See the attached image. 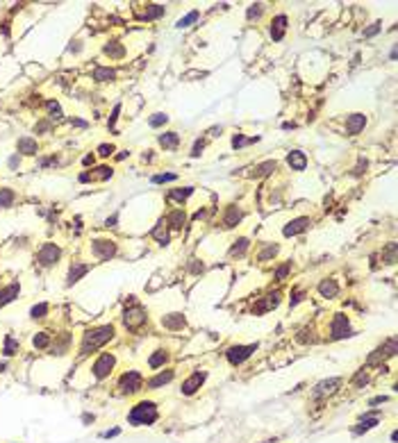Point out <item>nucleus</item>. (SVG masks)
<instances>
[{
    "instance_id": "obj_13",
    "label": "nucleus",
    "mask_w": 398,
    "mask_h": 443,
    "mask_svg": "<svg viewBox=\"0 0 398 443\" xmlns=\"http://www.w3.org/2000/svg\"><path fill=\"white\" fill-rule=\"evenodd\" d=\"M341 386V377H330V379H323L314 386V398H321V395H328V393H334V391Z\"/></svg>"
},
{
    "instance_id": "obj_47",
    "label": "nucleus",
    "mask_w": 398,
    "mask_h": 443,
    "mask_svg": "<svg viewBox=\"0 0 398 443\" xmlns=\"http://www.w3.org/2000/svg\"><path fill=\"white\" fill-rule=\"evenodd\" d=\"M393 261H396V243H389L384 252V264H393Z\"/></svg>"
},
{
    "instance_id": "obj_6",
    "label": "nucleus",
    "mask_w": 398,
    "mask_h": 443,
    "mask_svg": "<svg viewBox=\"0 0 398 443\" xmlns=\"http://www.w3.org/2000/svg\"><path fill=\"white\" fill-rule=\"evenodd\" d=\"M257 350V343H251V345H230V348L226 350V357L228 361H230L232 366H239L244 364V361L251 357L253 352Z\"/></svg>"
},
{
    "instance_id": "obj_54",
    "label": "nucleus",
    "mask_w": 398,
    "mask_h": 443,
    "mask_svg": "<svg viewBox=\"0 0 398 443\" xmlns=\"http://www.w3.org/2000/svg\"><path fill=\"white\" fill-rule=\"evenodd\" d=\"M378 32H380V25H373V28H369L366 32H364V35H366V37H373V35H378Z\"/></svg>"
},
{
    "instance_id": "obj_38",
    "label": "nucleus",
    "mask_w": 398,
    "mask_h": 443,
    "mask_svg": "<svg viewBox=\"0 0 398 443\" xmlns=\"http://www.w3.org/2000/svg\"><path fill=\"white\" fill-rule=\"evenodd\" d=\"M89 175H91V180H109L114 175V171L109 166H98L96 173H89Z\"/></svg>"
},
{
    "instance_id": "obj_50",
    "label": "nucleus",
    "mask_w": 398,
    "mask_h": 443,
    "mask_svg": "<svg viewBox=\"0 0 398 443\" xmlns=\"http://www.w3.org/2000/svg\"><path fill=\"white\" fill-rule=\"evenodd\" d=\"M260 14H262V5H251V10H248V19H257Z\"/></svg>"
},
{
    "instance_id": "obj_58",
    "label": "nucleus",
    "mask_w": 398,
    "mask_h": 443,
    "mask_svg": "<svg viewBox=\"0 0 398 443\" xmlns=\"http://www.w3.org/2000/svg\"><path fill=\"white\" fill-rule=\"evenodd\" d=\"M82 420H84V423H94V413H84Z\"/></svg>"
},
{
    "instance_id": "obj_5",
    "label": "nucleus",
    "mask_w": 398,
    "mask_h": 443,
    "mask_svg": "<svg viewBox=\"0 0 398 443\" xmlns=\"http://www.w3.org/2000/svg\"><path fill=\"white\" fill-rule=\"evenodd\" d=\"M114 366H116V357H114L112 352H103L98 359L94 361V366H91V375H94L96 379H105V377H109Z\"/></svg>"
},
{
    "instance_id": "obj_37",
    "label": "nucleus",
    "mask_w": 398,
    "mask_h": 443,
    "mask_svg": "<svg viewBox=\"0 0 398 443\" xmlns=\"http://www.w3.org/2000/svg\"><path fill=\"white\" fill-rule=\"evenodd\" d=\"M152 236H155V239H157L162 246H166V243H168V230H166V225H164V223H159V225L152 230Z\"/></svg>"
},
{
    "instance_id": "obj_43",
    "label": "nucleus",
    "mask_w": 398,
    "mask_h": 443,
    "mask_svg": "<svg viewBox=\"0 0 398 443\" xmlns=\"http://www.w3.org/2000/svg\"><path fill=\"white\" fill-rule=\"evenodd\" d=\"M191 193H193L191 187H187V189H175V191L168 193V198H173V200H187Z\"/></svg>"
},
{
    "instance_id": "obj_44",
    "label": "nucleus",
    "mask_w": 398,
    "mask_h": 443,
    "mask_svg": "<svg viewBox=\"0 0 398 443\" xmlns=\"http://www.w3.org/2000/svg\"><path fill=\"white\" fill-rule=\"evenodd\" d=\"M177 180L175 173H159V175H152V184H162V182H173Z\"/></svg>"
},
{
    "instance_id": "obj_1",
    "label": "nucleus",
    "mask_w": 398,
    "mask_h": 443,
    "mask_svg": "<svg viewBox=\"0 0 398 443\" xmlns=\"http://www.w3.org/2000/svg\"><path fill=\"white\" fill-rule=\"evenodd\" d=\"M112 339H114V325H98V327L87 330L82 334V343H80V357H87V354L96 352V350L103 348Z\"/></svg>"
},
{
    "instance_id": "obj_31",
    "label": "nucleus",
    "mask_w": 398,
    "mask_h": 443,
    "mask_svg": "<svg viewBox=\"0 0 398 443\" xmlns=\"http://www.w3.org/2000/svg\"><path fill=\"white\" fill-rule=\"evenodd\" d=\"M19 348H21L19 339H14V336H5V345H3V354H5V357H14V354L19 352Z\"/></svg>"
},
{
    "instance_id": "obj_16",
    "label": "nucleus",
    "mask_w": 398,
    "mask_h": 443,
    "mask_svg": "<svg viewBox=\"0 0 398 443\" xmlns=\"http://www.w3.org/2000/svg\"><path fill=\"white\" fill-rule=\"evenodd\" d=\"M364 125H366V116L364 114H350L346 118V132L348 134H359L364 130Z\"/></svg>"
},
{
    "instance_id": "obj_21",
    "label": "nucleus",
    "mask_w": 398,
    "mask_h": 443,
    "mask_svg": "<svg viewBox=\"0 0 398 443\" xmlns=\"http://www.w3.org/2000/svg\"><path fill=\"white\" fill-rule=\"evenodd\" d=\"M287 164L291 166V171H305V168H307V157H305V153H300V150H291V153L287 155Z\"/></svg>"
},
{
    "instance_id": "obj_39",
    "label": "nucleus",
    "mask_w": 398,
    "mask_h": 443,
    "mask_svg": "<svg viewBox=\"0 0 398 443\" xmlns=\"http://www.w3.org/2000/svg\"><path fill=\"white\" fill-rule=\"evenodd\" d=\"M46 109H48V114H50V118H53V121H59V118L64 116V114H62V107H59L57 100H48Z\"/></svg>"
},
{
    "instance_id": "obj_46",
    "label": "nucleus",
    "mask_w": 398,
    "mask_h": 443,
    "mask_svg": "<svg viewBox=\"0 0 398 443\" xmlns=\"http://www.w3.org/2000/svg\"><path fill=\"white\" fill-rule=\"evenodd\" d=\"M260 137H251V139H246V137H241V134H237L235 139H232V148H244L246 143H253V141H257Z\"/></svg>"
},
{
    "instance_id": "obj_42",
    "label": "nucleus",
    "mask_w": 398,
    "mask_h": 443,
    "mask_svg": "<svg viewBox=\"0 0 398 443\" xmlns=\"http://www.w3.org/2000/svg\"><path fill=\"white\" fill-rule=\"evenodd\" d=\"M198 19H201V14H198V12H189L187 16H182V19L177 21V28H189V25L196 23Z\"/></svg>"
},
{
    "instance_id": "obj_36",
    "label": "nucleus",
    "mask_w": 398,
    "mask_h": 443,
    "mask_svg": "<svg viewBox=\"0 0 398 443\" xmlns=\"http://www.w3.org/2000/svg\"><path fill=\"white\" fill-rule=\"evenodd\" d=\"M164 14V7L162 5H148L146 7V12H143V16L141 19H146V21H152V19H159V16Z\"/></svg>"
},
{
    "instance_id": "obj_18",
    "label": "nucleus",
    "mask_w": 398,
    "mask_h": 443,
    "mask_svg": "<svg viewBox=\"0 0 398 443\" xmlns=\"http://www.w3.org/2000/svg\"><path fill=\"white\" fill-rule=\"evenodd\" d=\"M378 423H380V416H378V413H366V416H362V418H359L357 427H353V434L369 432V429H373Z\"/></svg>"
},
{
    "instance_id": "obj_33",
    "label": "nucleus",
    "mask_w": 398,
    "mask_h": 443,
    "mask_svg": "<svg viewBox=\"0 0 398 443\" xmlns=\"http://www.w3.org/2000/svg\"><path fill=\"white\" fill-rule=\"evenodd\" d=\"M16 200V193L12 191V189H0V209H7V207H12Z\"/></svg>"
},
{
    "instance_id": "obj_59",
    "label": "nucleus",
    "mask_w": 398,
    "mask_h": 443,
    "mask_svg": "<svg viewBox=\"0 0 398 443\" xmlns=\"http://www.w3.org/2000/svg\"><path fill=\"white\" fill-rule=\"evenodd\" d=\"M116 221H118V218L112 216V218H107V223H105V225H107V227H114V225H116Z\"/></svg>"
},
{
    "instance_id": "obj_30",
    "label": "nucleus",
    "mask_w": 398,
    "mask_h": 443,
    "mask_svg": "<svg viewBox=\"0 0 398 443\" xmlns=\"http://www.w3.org/2000/svg\"><path fill=\"white\" fill-rule=\"evenodd\" d=\"M114 78H116V73H114V69H109V66H98V69L94 71L96 82H112Z\"/></svg>"
},
{
    "instance_id": "obj_22",
    "label": "nucleus",
    "mask_w": 398,
    "mask_h": 443,
    "mask_svg": "<svg viewBox=\"0 0 398 443\" xmlns=\"http://www.w3.org/2000/svg\"><path fill=\"white\" fill-rule=\"evenodd\" d=\"M278 305H280V293L275 291V293L266 295V300H262L257 307H253V311H255V314H264V311H269V309H275Z\"/></svg>"
},
{
    "instance_id": "obj_20",
    "label": "nucleus",
    "mask_w": 398,
    "mask_h": 443,
    "mask_svg": "<svg viewBox=\"0 0 398 443\" xmlns=\"http://www.w3.org/2000/svg\"><path fill=\"white\" fill-rule=\"evenodd\" d=\"M285 30H287V16L280 14V16H275L273 21H271V37H273V41H280L282 37H285Z\"/></svg>"
},
{
    "instance_id": "obj_48",
    "label": "nucleus",
    "mask_w": 398,
    "mask_h": 443,
    "mask_svg": "<svg viewBox=\"0 0 398 443\" xmlns=\"http://www.w3.org/2000/svg\"><path fill=\"white\" fill-rule=\"evenodd\" d=\"M114 150H116V148H114L112 143H103V146H98V155H100V157H109V155H114Z\"/></svg>"
},
{
    "instance_id": "obj_28",
    "label": "nucleus",
    "mask_w": 398,
    "mask_h": 443,
    "mask_svg": "<svg viewBox=\"0 0 398 443\" xmlns=\"http://www.w3.org/2000/svg\"><path fill=\"white\" fill-rule=\"evenodd\" d=\"M105 55H107L109 59H123L125 48L118 44V41H109V44L105 46Z\"/></svg>"
},
{
    "instance_id": "obj_53",
    "label": "nucleus",
    "mask_w": 398,
    "mask_h": 443,
    "mask_svg": "<svg viewBox=\"0 0 398 443\" xmlns=\"http://www.w3.org/2000/svg\"><path fill=\"white\" fill-rule=\"evenodd\" d=\"M118 112H121V105H116L112 112V116H109V128H114V123H116V118H118Z\"/></svg>"
},
{
    "instance_id": "obj_25",
    "label": "nucleus",
    "mask_w": 398,
    "mask_h": 443,
    "mask_svg": "<svg viewBox=\"0 0 398 443\" xmlns=\"http://www.w3.org/2000/svg\"><path fill=\"white\" fill-rule=\"evenodd\" d=\"M177 143H180V137H177V132H164V134H159V146H162L164 150H175Z\"/></svg>"
},
{
    "instance_id": "obj_17",
    "label": "nucleus",
    "mask_w": 398,
    "mask_h": 443,
    "mask_svg": "<svg viewBox=\"0 0 398 443\" xmlns=\"http://www.w3.org/2000/svg\"><path fill=\"white\" fill-rule=\"evenodd\" d=\"M19 293H21V284H19V282H12V284H7L5 289L0 291V309L10 305L14 298H19Z\"/></svg>"
},
{
    "instance_id": "obj_8",
    "label": "nucleus",
    "mask_w": 398,
    "mask_h": 443,
    "mask_svg": "<svg viewBox=\"0 0 398 443\" xmlns=\"http://www.w3.org/2000/svg\"><path fill=\"white\" fill-rule=\"evenodd\" d=\"M91 255L100 261H109L116 255V243L109 241V239H98V241L91 243Z\"/></svg>"
},
{
    "instance_id": "obj_49",
    "label": "nucleus",
    "mask_w": 398,
    "mask_h": 443,
    "mask_svg": "<svg viewBox=\"0 0 398 443\" xmlns=\"http://www.w3.org/2000/svg\"><path fill=\"white\" fill-rule=\"evenodd\" d=\"M118 434H121V427H112V429L100 432V438H112V436H118Z\"/></svg>"
},
{
    "instance_id": "obj_24",
    "label": "nucleus",
    "mask_w": 398,
    "mask_h": 443,
    "mask_svg": "<svg viewBox=\"0 0 398 443\" xmlns=\"http://www.w3.org/2000/svg\"><path fill=\"white\" fill-rule=\"evenodd\" d=\"M241 216H244V214H241V209L239 207H228V212H226V216H223V227H235L237 223L241 221Z\"/></svg>"
},
{
    "instance_id": "obj_55",
    "label": "nucleus",
    "mask_w": 398,
    "mask_h": 443,
    "mask_svg": "<svg viewBox=\"0 0 398 443\" xmlns=\"http://www.w3.org/2000/svg\"><path fill=\"white\" fill-rule=\"evenodd\" d=\"M21 164V157L19 155H12V159H10V168H16Z\"/></svg>"
},
{
    "instance_id": "obj_19",
    "label": "nucleus",
    "mask_w": 398,
    "mask_h": 443,
    "mask_svg": "<svg viewBox=\"0 0 398 443\" xmlns=\"http://www.w3.org/2000/svg\"><path fill=\"white\" fill-rule=\"evenodd\" d=\"M184 325H187V320H184L182 314H166L162 318V327H166V330H171V332H180Z\"/></svg>"
},
{
    "instance_id": "obj_4",
    "label": "nucleus",
    "mask_w": 398,
    "mask_h": 443,
    "mask_svg": "<svg viewBox=\"0 0 398 443\" xmlns=\"http://www.w3.org/2000/svg\"><path fill=\"white\" fill-rule=\"evenodd\" d=\"M146 320H148V314L141 305H130L128 309L123 311V325L132 332H137L141 325H146Z\"/></svg>"
},
{
    "instance_id": "obj_52",
    "label": "nucleus",
    "mask_w": 398,
    "mask_h": 443,
    "mask_svg": "<svg viewBox=\"0 0 398 443\" xmlns=\"http://www.w3.org/2000/svg\"><path fill=\"white\" fill-rule=\"evenodd\" d=\"M289 268H291V266H289V264H285V266H282V268H278V273H275V277H278V280H285V275H287V273H289Z\"/></svg>"
},
{
    "instance_id": "obj_10",
    "label": "nucleus",
    "mask_w": 398,
    "mask_h": 443,
    "mask_svg": "<svg viewBox=\"0 0 398 443\" xmlns=\"http://www.w3.org/2000/svg\"><path fill=\"white\" fill-rule=\"evenodd\" d=\"M205 379H207V370H196V373L189 375V377L182 382L180 393L182 395H193L203 386V384H205Z\"/></svg>"
},
{
    "instance_id": "obj_29",
    "label": "nucleus",
    "mask_w": 398,
    "mask_h": 443,
    "mask_svg": "<svg viewBox=\"0 0 398 443\" xmlns=\"http://www.w3.org/2000/svg\"><path fill=\"white\" fill-rule=\"evenodd\" d=\"M166 359H168L166 350H155V354H150V359H148V366H150L152 370H157L166 364Z\"/></svg>"
},
{
    "instance_id": "obj_15",
    "label": "nucleus",
    "mask_w": 398,
    "mask_h": 443,
    "mask_svg": "<svg viewBox=\"0 0 398 443\" xmlns=\"http://www.w3.org/2000/svg\"><path fill=\"white\" fill-rule=\"evenodd\" d=\"M89 273V264H82V261H73L69 268V275H66V284H75L80 282V277H84Z\"/></svg>"
},
{
    "instance_id": "obj_3",
    "label": "nucleus",
    "mask_w": 398,
    "mask_h": 443,
    "mask_svg": "<svg viewBox=\"0 0 398 443\" xmlns=\"http://www.w3.org/2000/svg\"><path fill=\"white\" fill-rule=\"evenodd\" d=\"M141 386H143V375L139 373V370H128V373H123L118 377V384H116V389L121 395H132V393H137V391H141Z\"/></svg>"
},
{
    "instance_id": "obj_2",
    "label": "nucleus",
    "mask_w": 398,
    "mask_h": 443,
    "mask_svg": "<svg viewBox=\"0 0 398 443\" xmlns=\"http://www.w3.org/2000/svg\"><path fill=\"white\" fill-rule=\"evenodd\" d=\"M157 418H159L157 404L150 402V400L137 402L128 413V423L132 425V427H146V425L157 423Z\"/></svg>"
},
{
    "instance_id": "obj_14",
    "label": "nucleus",
    "mask_w": 398,
    "mask_h": 443,
    "mask_svg": "<svg viewBox=\"0 0 398 443\" xmlns=\"http://www.w3.org/2000/svg\"><path fill=\"white\" fill-rule=\"evenodd\" d=\"M393 352H396V339H387L373 354H371L369 361L373 364V361H380V359H384V357H393Z\"/></svg>"
},
{
    "instance_id": "obj_51",
    "label": "nucleus",
    "mask_w": 398,
    "mask_h": 443,
    "mask_svg": "<svg viewBox=\"0 0 398 443\" xmlns=\"http://www.w3.org/2000/svg\"><path fill=\"white\" fill-rule=\"evenodd\" d=\"M203 148H205V141H196V143H193V148H191V155H193V157H198V155L203 153Z\"/></svg>"
},
{
    "instance_id": "obj_40",
    "label": "nucleus",
    "mask_w": 398,
    "mask_h": 443,
    "mask_svg": "<svg viewBox=\"0 0 398 443\" xmlns=\"http://www.w3.org/2000/svg\"><path fill=\"white\" fill-rule=\"evenodd\" d=\"M46 314H48V302H39V305H35L32 309H30V316L32 318H46Z\"/></svg>"
},
{
    "instance_id": "obj_35",
    "label": "nucleus",
    "mask_w": 398,
    "mask_h": 443,
    "mask_svg": "<svg viewBox=\"0 0 398 443\" xmlns=\"http://www.w3.org/2000/svg\"><path fill=\"white\" fill-rule=\"evenodd\" d=\"M275 166H278L275 162H264V164H260V166H255V171H253V177H264V175H269L271 171H275Z\"/></svg>"
},
{
    "instance_id": "obj_34",
    "label": "nucleus",
    "mask_w": 398,
    "mask_h": 443,
    "mask_svg": "<svg viewBox=\"0 0 398 443\" xmlns=\"http://www.w3.org/2000/svg\"><path fill=\"white\" fill-rule=\"evenodd\" d=\"M32 345H35V348H39V350L48 348V345H50V334H48V332H39V334H35V336H32Z\"/></svg>"
},
{
    "instance_id": "obj_7",
    "label": "nucleus",
    "mask_w": 398,
    "mask_h": 443,
    "mask_svg": "<svg viewBox=\"0 0 398 443\" xmlns=\"http://www.w3.org/2000/svg\"><path fill=\"white\" fill-rule=\"evenodd\" d=\"M59 257H62V250H59V246H55V243H44V246L39 248V252H37V261H39V266H44V268L55 266L59 261Z\"/></svg>"
},
{
    "instance_id": "obj_11",
    "label": "nucleus",
    "mask_w": 398,
    "mask_h": 443,
    "mask_svg": "<svg viewBox=\"0 0 398 443\" xmlns=\"http://www.w3.org/2000/svg\"><path fill=\"white\" fill-rule=\"evenodd\" d=\"M173 377H175V370H171V368L159 370V373H155L150 379H146V386L150 391H155V389H159V386H164V384H168Z\"/></svg>"
},
{
    "instance_id": "obj_41",
    "label": "nucleus",
    "mask_w": 398,
    "mask_h": 443,
    "mask_svg": "<svg viewBox=\"0 0 398 443\" xmlns=\"http://www.w3.org/2000/svg\"><path fill=\"white\" fill-rule=\"evenodd\" d=\"M168 123V116L166 114H152L150 118H148V125L150 128H162V125Z\"/></svg>"
},
{
    "instance_id": "obj_27",
    "label": "nucleus",
    "mask_w": 398,
    "mask_h": 443,
    "mask_svg": "<svg viewBox=\"0 0 398 443\" xmlns=\"http://www.w3.org/2000/svg\"><path fill=\"white\" fill-rule=\"evenodd\" d=\"M16 148H19V153H23V155H37V141L35 139H30V137L19 139Z\"/></svg>"
},
{
    "instance_id": "obj_57",
    "label": "nucleus",
    "mask_w": 398,
    "mask_h": 443,
    "mask_svg": "<svg viewBox=\"0 0 398 443\" xmlns=\"http://www.w3.org/2000/svg\"><path fill=\"white\" fill-rule=\"evenodd\" d=\"M82 164H84V166H89V164H94V155H87V157L82 159Z\"/></svg>"
},
{
    "instance_id": "obj_45",
    "label": "nucleus",
    "mask_w": 398,
    "mask_h": 443,
    "mask_svg": "<svg viewBox=\"0 0 398 443\" xmlns=\"http://www.w3.org/2000/svg\"><path fill=\"white\" fill-rule=\"evenodd\" d=\"M275 255H278V246H273V243H271V246H266L264 250L260 252V257H257V259H260V261H269L271 257H275Z\"/></svg>"
},
{
    "instance_id": "obj_26",
    "label": "nucleus",
    "mask_w": 398,
    "mask_h": 443,
    "mask_svg": "<svg viewBox=\"0 0 398 443\" xmlns=\"http://www.w3.org/2000/svg\"><path fill=\"white\" fill-rule=\"evenodd\" d=\"M184 221H187V216H184V212L182 209H175V212L168 214L166 218V225L173 227V230H182V225H184Z\"/></svg>"
},
{
    "instance_id": "obj_23",
    "label": "nucleus",
    "mask_w": 398,
    "mask_h": 443,
    "mask_svg": "<svg viewBox=\"0 0 398 443\" xmlns=\"http://www.w3.org/2000/svg\"><path fill=\"white\" fill-rule=\"evenodd\" d=\"M319 293L323 295V298H334V295L339 293V284H337L332 277H325V280H321V284H319Z\"/></svg>"
},
{
    "instance_id": "obj_9",
    "label": "nucleus",
    "mask_w": 398,
    "mask_h": 443,
    "mask_svg": "<svg viewBox=\"0 0 398 443\" xmlns=\"http://www.w3.org/2000/svg\"><path fill=\"white\" fill-rule=\"evenodd\" d=\"M344 336H350V323L348 316L344 314H334L332 323H330V339H344Z\"/></svg>"
},
{
    "instance_id": "obj_56",
    "label": "nucleus",
    "mask_w": 398,
    "mask_h": 443,
    "mask_svg": "<svg viewBox=\"0 0 398 443\" xmlns=\"http://www.w3.org/2000/svg\"><path fill=\"white\" fill-rule=\"evenodd\" d=\"M387 395H378V398H373V400H369V404H380V402H387Z\"/></svg>"
},
{
    "instance_id": "obj_12",
    "label": "nucleus",
    "mask_w": 398,
    "mask_h": 443,
    "mask_svg": "<svg viewBox=\"0 0 398 443\" xmlns=\"http://www.w3.org/2000/svg\"><path fill=\"white\" fill-rule=\"evenodd\" d=\"M312 225V221L307 216H298V218H294V221H289L285 225V236H296V234H300V232H305L307 227Z\"/></svg>"
},
{
    "instance_id": "obj_32",
    "label": "nucleus",
    "mask_w": 398,
    "mask_h": 443,
    "mask_svg": "<svg viewBox=\"0 0 398 443\" xmlns=\"http://www.w3.org/2000/svg\"><path fill=\"white\" fill-rule=\"evenodd\" d=\"M248 246H251L248 239H237V241L232 243V248H230V257H244V252L248 250Z\"/></svg>"
}]
</instances>
